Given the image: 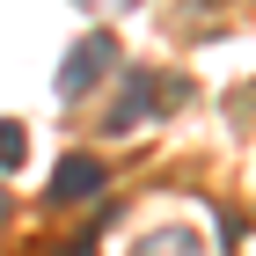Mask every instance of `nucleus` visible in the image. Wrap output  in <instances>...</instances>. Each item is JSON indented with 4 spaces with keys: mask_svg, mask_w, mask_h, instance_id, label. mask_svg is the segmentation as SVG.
I'll use <instances>...</instances> for the list:
<instances>
[{
    "mask_svg": "<svg viewBox=\"0 0 256 256\" xmlns=\"http://www.w3.org/2000/svg\"><path fill=\"white\" fill-rule=\"evenodd\" d=\"M161 102H176V80H154V74H139L132 80V96L110 110V132H124V124H139L146 110H161Z\"/></svg>",
    "mask_w": 256,
    "mask_h": 256,
    "instance_id": "2",
    "label": "nucleus"
},
{
    "mask_svg": "<svg viewBox=\"0 0 256 256\" xmlns=\"http://www.w3.org/2000/svg\"><path fill=\"white\" fill-rule=\"evenodd\" d=\"M0 220H8V190H0Z\"/></svg>",
    "mask_w": 256,
    "mask_h": 256,
    "instance_id": "6",
    "label": "nucleus"
},
{
    "mask_svg": "<svg viewBox=\"0 0 256 256\" xmlns=\"http://www.w3.org/2000/svg\"><path fill=\"white\" fill-rule=\"evenodd\" d=\"M110 59H118V44H110V37L74 44V52H66V66H59V96H66V102H74V96H88V88L110 74Z\"/></svg>",
    "mask_w": 256,
    "mask_h": 256,
    "instance_id": "1",
    "label": "nucleus"
},
{
    "mask_svg": "<svg viewBox=\"0 0 256 256\" xmlns=\"http://www.w3.org/2000/svg\"><path fill=\"white\" fill-rule=\"evenodd\" d=\"M132 256H205V249H198V234H190V227H168V234H146Z\"/></svg>",
    "mask_w": 256,
    "mask_h": 256,
    "instance_id": "4",
    "label": "nucleus"
},
{
    "mask_svg": "<svg viewBox=\"0 0 256 256\" xmlns=\"http://www.w3.org/2000/svg\"><path fill=\"white\" fill-rule=\"evenodd\" d=\"M22 154H30V132L15 118H0V168H22Z\"/></svg>",
    "mask_w": 256,
    "mask_h": 256,
    "instance_id": "5",
    "label": "nucleus"
},
{
    "mask_svg": "<svg viewBox=\"0 0 256 256\" xmlns=\"http://www.w3.org/2000/svg\"><path fill=\"white\" fill-rule=\"evenodd\" d=\"M96 190H102V161L96 154H74V161L52 168V198H96Z\"/></svg>",
    "mask_w": 256,
    "mask_h": 256,
    "instance_id": "3",
    "label": "nucleus"
}]
</instances>
